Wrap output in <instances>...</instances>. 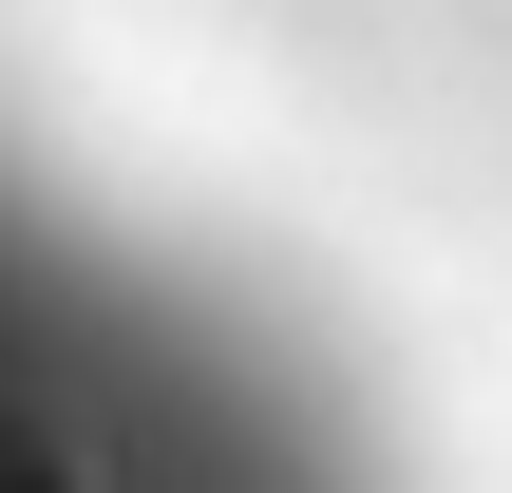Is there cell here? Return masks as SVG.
I'll use <instances>...</instances> for the list:
<instances>
[{
    "label": "cell",
    "instance_id": "6da1fadb",
    "mask_svg": "<svg viewBox=\"0 0 512 493\" xmlns=\"http://www.w3.org/2000/svg\"><path fill=\"white\" fill-rule=\"evenodd\" d=\"M0 493H247L228 399L190 380L152 285L76 247L19 152H0Z\"/></svg>",
    "mask_w": 512,
    "mask_h": 493
}]
</instances>
